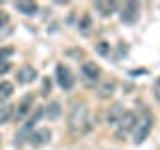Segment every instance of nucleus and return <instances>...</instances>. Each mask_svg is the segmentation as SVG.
<instances>
[{"label":"nucleus","mask_w":160,"mask_h":150,"mask_svg":"<svg viewBox=\"0 0 160 150\" xmlns=\"http://www.w3.org/2000/svg\"><path fill=\"white\" fill-rule=\"evenodd\" d=\"M90 130V114L84 102H74L68 112V132L72 136H82Z\"/></svg>","instance_id":"1"},{"label":"nucleus","mask_w":160,"mask_h":150,"mask_svg":"<svg viewBox=\"0 0 160 150\" xmlns=\"http://www.w3.org/2000/svg\"><path fill=\"white\" fill-rule=\"evenodd\" d=\"M152 124H154V118L146 110L140 118H136V124H134V130H132V142L134 144H142L144 140L148 138L150 130H152Z\"/></svg>","instance_id":"2"},{"label":"nucleus","mask_w":160,"mask_h":150,"mask_svg":"<svg viewBox=\"0 0 160 150\" xmlns=\"http://www.w3.org/2000/svg\"><path fill=\"white\" fill-rule=\"evenodd\" d=\"M134 124H136V114L134 112H124L122 114V118L118 120V124L114 128H116V136L118 138H126L128 136V132H132L134 130Z\"/></svg>","instance_id":"3"},{"label":"nucleus","mask_w":160,"mask_h":150,"mask_svg":"<svg viewBox=\"0 0 160 150\" xmlns=\"http://www.w3.org/2000/svg\"><path fill=\"white\" fill-rule=\"evenodd\" d=\"M42 114H44V110H42V108H34V114L28 118V122L18 130V138H16L18 142H16V144H20L22 140H28V138H30V134H32V128L36 126V122H38L40 118H42Z\"/></svg>","instance_id":"4"},{"label":"nucleus","mask_w":160,"mask_h":150,"mask_svg":"<svg viewBox=\"0 0 160 150\" xmlns=\"http://www.w3.org/2000/svg\"><path fill=\"white\" fill-rule=\"evenodd\" d=\"M56 82L62 90H70L74 86V76H72L68 66H64V64H58L56 66Z\"/></svg>","instance_id":"5"},{"label":"nucleus","mask_w":160,"mask_h":150,"mask_svg":"<svg viewBox=\"0 0 160 150\" xmlns=\"http://www.w3.org/2000/svg\"><path fill=\"white\" fill-rule=\"evenodd\" d=\"M138 16H140V6H138L136 2L124 4L122 12H120V20H122L124 24H134L138 20Z\"/></svg>","instance_id":"6"},{"label":"nucleus","mask_w":160,"mask_h":150,"mask_svg":"<svg viewBox=\"0 0 160 150\" xmlns=\"http://www.w3.org/2000/svg\"><path fill=\"white\" fill-rule=\"evenodd\" d=\"M50 138H52V132H50L48 128H40V130H34V132L30 134L28 142L32 144L34 148H40V146H44V144H48Z\"/></svg>","instance_id":"7"},{"label":"nucleus","mask_w":160,"mask_h":150,"mask_svg":"<svg viewBox=\"0 0 160 150\" xmlns=\"http://www.w3.org/2000/svg\"><path fill=\"white\" fill-rule=\"evenodd\" d=\"M82 76L88 84H96L100 80V68L96 66V62H84L82 64Z\"/></svg>","instance_id":"8"},{"label":"nucleus","mask_w":160,"mask_h":150,"mask_svg":"<svg viewBox=\"0 0 160 150\" xmlns=\"http://www.w3.org/2000/svg\"><path fill=\"white\" fill-rule=\"evenodd\" d=\"M32 104H34V98H32V94H28V96H24L22 100L18 102V106H16V112H14V118L16 120H22L26 114L30 112V108H32Z\"/></svg>","instance_id":"9"},{"label":"nucleus","mask_w":160,"mask_h":150,"mask_svg":"<svg viewBox=\"0 0 160 150\" xmlns=\"http://www.w3.org/2000/svg\"><path fill=\"white\" fill-rule=\"evenodd\" d=\"M36 68H32V66H22L18 70V82L20 84H30V82H34V80H36Z\"/></svg>","instance_id":"10"},{"label":"nucleus","mask_w":160,"mask_h":150,"mask_svg":"<svg viewBox=\"0 0 160 150\" xmlns=\"http://www.w3.org/2000/svg\"><path fill=\"white\" fill-rule=\"evenodd\" d=\"M126 112V110L122 108V104H114L112 108H110V112H108V124H112V126H116L118 124V120L122 118V114Z\"/></svg>","instance_id":"11"},{"label":"nucleus","mask_w":160,"mask_h":150,"mask_svg":"<svg viewBox=\"0 0 160 150\" xmlns=\"http://www.w3.org/2000/svg\"><path fill=\"white\" fill-rule=\"evenodd\" d=\"M14 6H16L18 12L26 14V16H32V14L38 12V4H36V2H16Z\"/></svg>","instance_id":"12"},{"label":"nucleus","mask_w":160,"mask_h":150,"mask_svg":"<svg viewBox=\"0 0 160 150\" xmlns=\"http://www.w3.org/2000/svg\"><path fill=\"white\" fill-rule=\"evenodd\" d=\"M114 90H116V82H114V80H106V82L98 88V96L100 98H110L114 94Z\"/></svg>","instance_id":"13"},{"label":"nucleus","mask_w":160,"mask_h":150,"mask_svg":"<svg viewBox=\"0 0 160 150\" xmlns=\"http://www.w3.org/2000/svg\"><path fill=\"white\" fill-rule=\"evenodd\" d=\"M12 92H14L12 82H8V80H0V102L8 100L10 96H12Z\"/></svg>","instance_id":"14"},{"label":"nucleus","mask_w":160,"mask_h":150,"mask_svg":"<svg viewBox=\"0 0 160 150\" xmlns=\"http://www.w3.org/2000/svg\"><path fill=\"white\" fill-rule=\"evenodd\" d=\"M96 10L102 16H110L112 12H116V2H96Z\"/></svg>","instance_id":"15"},{"label":"nucleus","mask_w":160,"mask_h":150,"mask_svg":"<svg viewBox=\"0 0 160 150\" xmlns=\"http://www.w3.org/2000/svg\"><path fill=\"white\" fill-rule=\"evenodd\" d=\"M12 104H4V106H0V124H4L6 120L12 116Z\"/></svg>","instance_id":"16"},{"label":"nucleus","mask_w":160,"mask_h":150,"mask_svg":"<svg viewBox=\"0 0 160 150\" xmlns=\"http://www.w3.org/2000/svg\"><path fill=\"white\" fill-rule=\"evenodd\" d=\"M46 116H48L50 120H56V118L60 116V104H58V102H52V104L46 108Z\"/></svg>","instance_id":"17"},{"label":"nucleus","mask_w":160,"mask_h":150,"mask_svg":"<svg viewBox=\"0 0 160 150\" xmlns=\"http://www.w3.org/2000/svg\"><path fill=\"white\" fill-rule=\"evenodd\" d=\"M90 24H92V22H90V16H88V14H84L82 20H80V24H78L80 32H82L84 36H88V32H90Z\"/></svg>","instance_id":"18"},{"label":"nucleus","mask_w":160,"mask_h":150,"mask_svg":"<svg viewBox=\"0 0 160 150\" xmlns=\"http://www.w3.org/2000/svg\"><path fill=\"white\" fill-rule=\"evenodd\" d=\"M8 70H10V60L8 58H0V76L6 74Z\"/></svg>","instance_id":"19"},{"label":"nucleus","mask_w":160,"mask_h":150,"mask_svg":"<svg viewBox=\"0 0 160 150\" xmlns=\"http://www.w3.org/2000/svg\"><path fill=\"white\" fill-rule=\"evenodd\" d=\"M96 50L102 54V56H106V54H108V42H100L98 46H96Z\"/></svg>","instance_id":"20"},{"label":"nucleus","mask_w":160,"mask_h":150,"mask_svg":"<svg viewBox=\"0 0 160 150\" xmlns=\"http://www.w3.org/2000/svg\"><path fill=\"white\" fill-rule=\"evenodd\" d=\"M12 52H14L12 48H2V50H0V58H10Z\"/></svg>","instance_id":"21"},{"label":"nucleus","mask_w":160,"mask_h":150,"mask_svg":"<svg viewBox=\"0 0 160 150\" xmlns=\"http://www.w3.org/2000/svg\"><path fill=\"white\" fill-rule=\"evenodd\" d=\"M154 96L160 102V78H156V82H154Z\"/></svg>","instance_id":"22"},{"label":"nucleus","mask_w":160,"mask_h":150,"mask_svg":"<svg viewBox=\"0 0 160 150\" xmlns=\"http://www.w3.org/2000/svg\"><path fill=\"white\" fill-rule=\"evenodd\" d=\"M8 24V14L6 12H0V28H4Z\"/></svg>","instance_id":"23"},{"label":"nucleus","mask_w":160,"mask_h":150,"mask_svg":"<svg viewBox=\"0 0 160 150\" xmlns=\"http://www.w3.org/2000/svg\"><path fill=\"white\" fill-rule=\"evenodd\" d=\"M48 92H50V80H44V84H42V94L46 96Z\"/></svg>","instance_id":"24"},{"label":"nucleus","mask_w":160,"mask_h":150,"mask_svg":"<svg viewBox=\"0 0 160 150\" xmlns=\"http://www.w3.org/2000/svg\"><path fill=\"white\" fill-rule=\"evenodd\" d=\"M0 140H2V138H0Z\"/></svg>","instance_id":"25"}]
</instances>
